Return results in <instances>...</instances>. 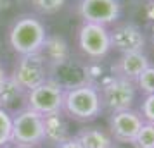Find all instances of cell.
Returning a JSON list of instances; mask_svg holds the SVG:
<instances>
[{
  "instance_id": "cell-13",
  "label": "cell",
  "mask_w": 154,
  "mask_h": 148,
  "mask_svg": "<svg viewBox=\"0 0 154 148\" xmlns=\"http://www.w3.org/2000/svg\"><path fill=\"white\" fill-rule=\"evenodd\" d=\"M40 54H42L43 59L50 65L69 59V48H68V43H66V40H64L63 36H49L47 35Z\"/></svg>"
},
{
  "instance_id": "cell-17",
  "label": "cell",
  "mask_w": 154,
  "mask_h": 148,
  "mask_svg": "<svg viewBox=\"0 0 154 148\" xmlns=\"http://www.w3.org/2000/svg\"><path fill=\"white\" fill-rule=\"evenodd\" d=\"M135 148H154V124L152 122H146L137 133V138L132 143Z\"/></svg>"
},
{
  "instance_id": "cell-26",
  "label": "cell",
  "mask_w": 154,
  "mask_h": 148,
  "mask_svg": "<svg viewBox=\"0 0 154 148\" xmlns=\"http://www.w3.org/2000/svg\"><path fill=\"white\" fill-rule=\"evenodd\" d=\"M112 148H126V147L121 143V145H112Z\"/></svg>"
},
{
  "instance_id": "cell-8",
  "label": "cell",
  "mask_w": 154,
  "mask_h": 148,
  "mask_svg": "<svg viewBox=\"0 0 154 148\" xmlns=\"http://www.w3.org/2000/svg\"><path fill=\"white\" fill-rule=\"evenodd\" d=\"M78 12L85 22L109 26L118 22L121 16V4L119 0H80Z\"/></svg>"
},
{
  "instance_id": "cell-3",
  "label": "cell",
  "mask_w": 154,
  "mask_h": 148,
  "mask_svg": "<svg viewBox=\"0 0 154 148\" xmlns=\"http://www.w3.org/2000/svg\"><path fill=\"white\" fill-rule=\"evenodd\" d=\"M99 91L102 109H107L109 112L133 109V103L137 100V85L130 79L119 78L114 74L99 88Z\"/></svg>"
},
{
  "instance_id": "cell-10",
  "label": "cell",
  "mask_w": 154,
  "mask_h": 148,
  "mask_svg": "<svg viewBox=\"0 0 154 148\" xmlns=\"http://www.w3.org/2000/svg\"><path fill=\"white\" fill-rule=\"evenodd\" d=\"M144 124V119L140 115L139 110L135 109H126V110H118V112H111V119H109V127H111L112 138L123 143V145H132L139 129Z\"/></svg>"
},
{
  "instance_id": "cell-12",
  "label": "cell",
  "mask_w": 154,
  "mask_h": 148,
  "mask_svg": "<svg viewBox=\"0 0 154 148\" xmlns=\"http://www.w3.org/2000/svg\"><path fill=\"white\" fill-rule=\"evenodd\" d=\"M151 65L149 57L144 52H132V54H121L116 64L112 65V74L119 78L130 79L135 83V79L139 78Z\"/></svg>"
},
{
  "instance_id": "cell-4",
  "label": "cell",
  "mask_w": 154,
  "mask_h": 148,
  "mask_svg": "<svg viewBox=\"0 0 154 148\" xmlns=\"http://www.w3.org/2000/svg\"><path fill=\"white\" fill-rule=\"evenodd\" d=\"M45 140L43 115L31 109H24L12 119V143L19 148L36 147Z\"/></svg>"
},
{
  "instance_id": "cell-16",
  "label": "cell",
  "mask_w": 154,
  "mask_h": 148,
  "mask_svg": "<svg viewBox=\"0 0 154 148\" xmlns=\"http://www.w3.org/2000/svg\"><path fill=\"white\" fill-rule=\"evenodd\" d=\"M24 91H26V90H23L21 85H19L12 76H7L5 81L0 86V107H2V109L11 107L12 103H16V102L24 95Z\"/></svg>"
},
{
  "instance_id": "cell-21",
  "label": "cell",
  "mask_w": 154,
  "mask_h": 148,
  "mask_svg": "<svg viewBox=\"0 0 154 148\" xmlns=\"http://www.w3.org/2000/svg\"><path fill=\"white\" fill-rule=\"evenodd\" d=\"M139 112L146 122H152L154 124V93H149L142 98Z\"/></svg>"
},
{
  "instance_id": "cell-5",
  "label": "cell",
  "mask_w": 154,
  "mask_h": 148,
  "mask_svg": "<svg viewBox=\"0 0 154 148\" xmlns=\"http://www.w3.org/2000/svg\"><path fill=\"white\" fill-rule=\"evenodd\" d=\"M78 47L92 60H102L111 52V35L107 26L85 22L78 29Z\"/></svg>"
},
{
  "instance_id": "cell-25",
  "label": "cell",
  "mask_w": 154,
  "mask_h": 148,
  "mask_svg": "<svg viewBox=\"0 0 154 148\" xmlns=\"http://www.w3.org/2000/svg\"><path fill=\"white\" fill-rule=\"evenodd\" d=\"M12 4V0H0V9H4V7H9Z\"/></svg>"
},
{
  "instance_id": "cell-7",
  "label": "cell",
  "mask_w": 154,
  "mask_h": 148,
  "mask_svg": "<svg viewBox=\"0 0 154 148\" xmlns=\"http://www.w3.org/2000/svg\"><path fill=\"white\" fill-rule=\"evenodd\" d=\"M49 67H47V60L43 55L38 54H29V55H21L14 67V74L12 78L21 85L23 90H33L38 85L45 83L49 79Z\"/></svg>"
},
{
  "instance_id": "cell-18",
  "label": "cell",
  "mask_w": 154,
  "mask_h": 148,
  "mask_svg": "<svg viewBox=\"0 0 154 148\" xmlns=\"http://www.w3.org/2000/svg\"><path fill=\"white\" fill-rule=\"evenodd\" d=\"M12 140V117L5 109L0 107V148Z\"/></svg>"
},
{
  "instance_id": "cell-1",
  "label": "cell",
  "mask_w": 154,
  "mask_h": 148,
  "mask_svg": "<svg viewBox=\"0 0 154 148\" xmlns=\"http://www.w3.org/2000/svg\"><path fill=\"white\" fill-rule=\"evenodd\" d=\"M102 100L100 91L95 85L83 83L75 88L64 90V102H63V112H66L69 117L76 120H94L100 115Z\"/></svg>"
},
{
  "instance_id": "cell-19",
  "label": "cell",
  "mask_w": 154,
  "mask_h": 148,
  "mask_svg": "<svg viewBox=\"0 0 154 148\" xmlns=\"http://www.w3.org/2000/svg\"><path fill=\"white\" fill-rule=\"evenodd\" d=\"M135 85H137V90H140L142 93H154V65H149L139 78L135 79Z\"/></svg>"
},
{
  "instance_id": "cell-2",
  "label": "cell",
  "mask_w": 154,
  "mask_h": 148,
  "mask_svg": "<svg viewBox=\"0 0 154 148\" xmlns=\"http://www.w3.org/2000/svg\"><path fill=\"white\" fill-rule=\"evenodd\" d=\"M47 38L45 26L33 16H21L9 31V43L16 54L29 55L38 54Z\"/></svg>"
},
{
  "instance_id": "cell-23",
  "label": "cell",
  "mask_w": 154,
  "mask_h": 148,
  "mask_svg": "<svg viewBox=\"0 0 154 148\" xmlns=\"http://www.w3.org/2000/svg\"><path fill=\"white\" fill-rule=\"evenodd\" d=\"M57 148H83V145L78 141V138L75 136V138H68L66 141H63V143H59V147Z\"/></svg>"
},
{
  "instance_id": "cell-6",
  "label": "cell",
  "mask_w": 154,
  "mask_h": 148,
  "mask_svg": "<svg viewBox=\"0 0 154 148\" xmlns=\"http://www.w3.org/2000/svg\"><path fill=\"white\" fill-rule=\"evenodd\" d=\"M28 109L38 112L40 115L63 112L64 102V88L59 86L56 81L47 79L45 83L28 91Z\"/></svg>"
},
{
  "instance_id": "cell-15",
  "label": "cell",
  "mask_w": 154,
  "mask_h": 148,
  "mask_svg": "<svg viewBox=\"0 0 154 148\" xmlns=\"http://www.w3.org/2000/svg\"><path fill=\"white\" fill-rule=\"evenodd\" d=\"M78 141L83 145V148H112V140L100 129H83L78 133Z\"/></svg>"
},
{
  "instance_id": "cell-11",
  "label": "cell",
  "mask_w": 154,
  "mask_h": 148,
  "mask_svg": "<svg viewBox=\"0 0 154 148\" xmlns=\"http://www.w3.org/2000/svg\"><path fill=\"white\" fill-rule=\"evenodd\" d=\"M50 72L54 76L49 79L56 81L57 85L63 86L64 90L87 83V65H80V64L73 62L69 59H66V60H63L59 64H54L50 67Z\"/></svg>"
},
{
  "instance_id": "cell-14",
  "label": "cell",
  "mask_w": 154,
  "mask_h": 148,
  "mask_svg": "<svg viewBox=\"0 0 154 148\" xmlns=\"http://www.w3.org/2000/svg\"><path fill=\"white\" fill-rule=\"evenodd\" d=\"M63 112L50 114V115H43V127H45V140H50L54 143H63L69 138L68 133V124L64 122Z\"/></svg>"
},
{
  "instance_id": "cell-20",
  "label": "cell",
  "mask_w": 154,
  "mask_h": 148,
  "mask_svg": "<svg viewBox=\"0 0 154 148\" xmlns=\"http://www.w3.org/2000/svg\"><path fill=\"white\" fill-rule=\"evenodd\" d=\"M66 0H31L33 7L40 10L42 14H54L57 10H61Z\"/></svg>"
},
{
  "instance_id": "cell-24",
  "label": "cell",
  "mask_w": 154,
  "mask_h": 148,
  "mask_svg": "<svg viewBox=\"0 0 154 148\" xmlns=\"http://www.w3.org/2000/svg\"><path fill=\"white\" fill-rule=\"evenodd\" d=\"M5 78H7V74H5L4 67L0 65V86H2V83H4V81H5Z\"/></svg>"
},
{
  "instance_id": "cell-22",
  "label": "cell",
  "mask_w": 154,
  "mask_h": 148,
  "mask_svg": "<svg viewBox=\"0 0 154 148\" xmlns=\"http://www.w3.org/2000/svg\"><path fill=\"white\" fill-rule=\"evenodd\" d=\"M144 10H146V19L152 26V31H154V0H147Z\"/></svg>"
},
{
  "instance_id": "cell-9",
  "label": "cell",
  "mask_w": 154,
  "mask_h": 148,
  "mask_svg": "<svg viewBox=\"0 0 154 148\" xmlns=\"http://www.w3.org/2000/svg\"><path fill=\"white\" fill-rule=\"evenodd\" d=\"M109 35H111V48L119 54L144 52L147 42L146 35L135 22H119L112 29H109Z\"/></svg>"
},
{
  "instance_id": "cell-27",
  "label": "cell",
  "mask_w": 154,
  "mask_h": 148,
  "mask_svg": "<svg viewBox=\"0 0 154 148\" xmlns=\"http://www.w3.org/2000/svg\"><path fill=\"white\" fill-rule=\"evenodd\" d=\"M151 42H152V47H154V31H152V36H151Z\"/></svg>"
}]
</instances>
